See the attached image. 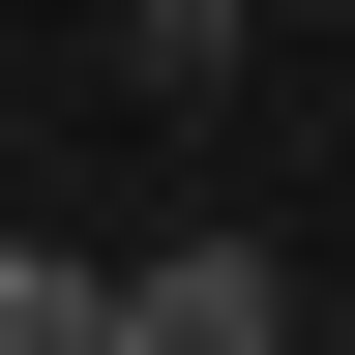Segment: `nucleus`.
Here are the masks:
<instances>
[{
	"mask_svg": "<svg viewBox=\"0 0 355 355\" xmlns=\"http://www.w3.org/2000/svg\"><path fill=\"white\" fill-rule=\"evenodd\" d=\"M119 296H148V355H266V326H296V237L207 207V237H119Z\"/></svg>",
	"mask_w": 355,
	"mask_h": 355,
	"instance_id": "1",
	"label": "nucleus"
},
{
	"mask_svg": "<svg viewBox=\"0 0 355 355\" xmlns=\"http://www.w3.org/2000/svg\"><path fill=\"white\" fill-rule=\"evenodd\" d=\"M89 30H119V89H237V30H266V0H89Z\"/></svg>",
	"mask_w": 355,
	"mask_h": 355,
	"instance_id": "3",
	"label": "nucleus"
},
{
	"mask_svg": "<svg viewBox=\"0 0 355 355\" xmlns=\"http://www.w3.org/2000/svg\"><path fill=\"white\" fill-rule=\"evenodd\" d=\"M0 355H148V296H119L89 237H0Z\"/></svg>",
	"mask_w": 355,
	"mask_h": 355,
	"instance_id": "2",
	"label": "nucleus"
}]
</instances>
